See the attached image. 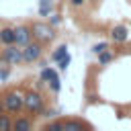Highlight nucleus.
<instances>
[{
  "label": "nucleus",
  "instance_id": "9b49d317",
  "mask_svg": "<svg viewBox=\"0 0 131 131\" xmlns=\"http://www.w3.org/2000/svg\"><path fill=\"white\" fill-rule=\"evenodd\" d=\"M0 43H2V45L14 43V29H12V27H2V29H0Z\"/></svg>",
  "mask_w": 131,
  "mask_h": 131
},
{
  "label": "nucleus",
  "instance_id": "39448f33",
  "mask_svg": "<svg viewBox=\"0 0 131 131\" xmlns=\"http://www.w3.org/2000/svg\"><path fill=\"white\" fill-rule=\"evenodd\" d=\"M2 57L8 61V66H20V63H25V61H23V47L16 45V43L4 45V49H2Z\"/></svg>",
  "mask_w": 131,
  "mask_h": 131
},
{
  "label": "nucleus",
  "instance_id": "6ab92c4d",
  "mask_svg": "<svg viewBox=\"0 0 131 131\" xmlns=\"http://www.w3.org/2000/svg\"><path fill=\"white\" fill-rule=\"evenodd\" d=\"M68 4H70L72 8H82V6L86 4V0H68Z\"/></svg>",
  "mask_w": 131,
  "mask_h": 131
},
{
  "label": "nucleus",
  "instance_id": "20e7f679",
  "mask_svg": "<svg viewBox=\"0 0 131 131\" xmlns=\"http://www.w3.org/2000/svg\"><path fill=\"white\" fill-rule=\"evenodd\" d=\"M43 55V43L41 41H29L27 45H23V61L25 63H33V61H39Z\"/></svg>",
  "mask_w": 131,
  "mask_h": 131
},
{
  "label": "nucleus",
  "instance_id": "9d476101",
  "mask_svg": "<svg viewBox=\"0 0 131 131\" xmlns=\"http://www.w3.org/2000/svg\"><path fill=\"white\" fill-rule=\"evenodd\" d=\"M82 129H92V125H88L86 121H80V119H66L63 121V131H82Z\"/></svg>",
  "mask_w": 131,
  "mask_h": 131
},
{
  "label": "nucleus",
  "instance_id": "0eeeda50",
  "mask_svg": "<svg viewBox=\"0 0 131 131\" xmlns=\"http://www.w3.org/2000/svg\"><path fill=\"white\" fill-rule=\"evenodd\" d=\"M33 39V33H31V27L29 25H18V27H14V43L16 45H27L29 41Z\"/></svg>",
  "mask_w": 131,
  "mask_h": 131
},
{
  "label": "nucleus",
  "instance_id": "412c9836",
  "mask_svg": "<svg viewBox=\"0 0 131 131\" xmlns=\"http://www.w3.org/2000/svg\"><path fill=\"white\" fill-rule=\"evenodd\" d=\"M2 108H4V104H2V100H0V113H2Z\"/></svg>",
  "mask_w": 131,
  "mask_h": 131
},
{
  "label": "nucleus",
  "instance_id": "6e6552de",
  "mask_svg": "<svg viewBox=\"0 0 131 131\" xmlns=\"http://www.w3.org/2000/svg\"><path fill=\"white\" fill-rule=\"evenodd\" d=\"M129 29L125 27V25H117V27H113L111 29V39L115 41V43H125L127 39H129Z\"/></svg>",
  "mask_w": 131,
  "mask_h": 131
},
{
  "label": "nucleus",
  "instance_id": "4468645a",
  "mask_svg": "<svg viewBox=\"0 0 131 131\" xmlns=\"http://www.w3.org/2000/svg\"><path fill=\"white\" fill-rule=\"evenodd\" d=\"M68 55V45H59V47H55V51L51 53V61H59L61 57H66Z\"/></svg>",
  "mask_w": 131,
  "mask_h": 131
},
{
  "label": "nucleus",
  "instance_id": "423d86ee",
  "mask_svg": "<svg viewBox=\"0 0 131 131\" xmlns=\"http://www.w3.org/2000/svg\"><path fill=\"white\" fill-rule=\"evenodd\" d=\"M41 80H43V82H47V84H49V88H51L53 92H59V90H61V80L57 78L55 70H51V68H47V66L41 70Z\"/></svg>",
  "mask_w": 131,
  "mask_h": 131
},
{
  "label": "nucleus",
  "instance_id": "aec40b11",
  "mask_svg": "<svg viewBox=\"0 0 131 131\" xmlns=\"http://www.w3.org/2000/svg\"><path fill=\"white\" fill-rule=\"evenodd\" d=\"M49 23H51L53 27L59 25V23H61V14H51V20H49Z\"/></svg>",
  "mask_w": 131,
  "mask_h": 131
},
{
  "label": "nucleus",
  "instance_id": "7ed1b4c3",
  "mask_svg": "<svg viewBox=\"0 0 131 131\" xmlns=\"http://www.w3.org/2000/svg\"><path fill=\"white\" fill-rule=\"evenodd\" d=\"M23 96H25V111H27V113L35 115V113H41V111H43L45 98H43V94H41L39 90H29V92L23 94Z\"/></svg>",
  "mask_w": 131,
  "mask_h": 131
},
{
  "label": "nucleus",
  "instance_id": "f3484780",
  "mask_svg": "<svg viewBox=\"0 0 131 131\" xmlns=\"http://www.w3.org/2000/svg\"><path fill=\"white\" fill-rule=\"evenodd\" d=\"M104 49H108V43H104V41L92 45V51H94V53H100V51H104Z\"/></svg>",
  "mask_w": 131,
  "mask_h": 131
},
{
  "label": "nucleus",
  "instance_id": "1a4fd4ad",
  "mask_svg": "<svg viewBox=\"0 0 131 131\" xmlns=\"http://www.w3.org/2000/svg\"><path fill=\"white\" fill-rule=\"evenodd\" d=\"M33 127H35V123L27 115H16V119L12 121V129H16V131H29Z\"/></svg>",
  "mask_w": 131,
  "mask_h": 131
},
{
  "label": "nucleus",
  "instance_id": "a211bd4d",
  "mask_svg": "<svg viewBox=\"0 0 131 131\" xmlns=\"http://www.w3.org/2000/svg\"><path fill=\"white\" fill-rule=\"evenodd\" d=\"M57 66H59V70H61V72H66V70H68V66H70V53H68L66 57H61V59L57 61Z\"/></svg>",
  "mask_w": 131,
  "mask_h": 131
},
{
  "label": "nucleus",
  "instance_id": "f03ea898",
  "mask_svg": "<svg viewBox=\"0 0 131 131\" xmlns=\"http://www.w3.org/2000/svg\"><path fill=\"white\" fill-rule=\"evenodd\" d=\"M31 33H33V39L41 41V43H49L55 39V29L51 23H43V20H37L31 25Z\"/></svg>",
  "mask_w": 131,
  "mask_h": 131
},
{
  "label": "nucleus",
  "instance_id": "2eb2a0df",
  "mask_svg": "<svg viewBox=\"0 0 131 131\" xmlns=\"http://www.w3.org/2000/svg\"><path fill=\"white\" fill-rule=\"evenodd\" d=\"M10 129H12V119H10V115L0 113V131H10Z\"/></svg>",
  "mask_w": 131,
  "mask_h": 131
},
{
  "label": "nucleus",
  "instance_id": "f257e3e1",
  "mask_svg": "<svg viewBox=\"0 0 131 131\" xmlns=\"http://www.w3.org/2000/svg\"><path fill=\"white\" fill-rule=\"evenodd\" d=\"M2 104L8 113L12 115H18L23 108H25V96L18 92V90H6L2 94Z\"/></svg>",
  "mask_w": 131,
  "mask_h": 131
},
{
  "label": "nucleus",
  "instance_id": "dca6fc26",
  "mask_svg": "<svg viewBox=\"0 0 131 131\" xmlns=\"http://www.w3.org/2000/svg\"><path fill=\"white\" fill-rule=\"evenodd\" d=\"M45 131H63V121H47L43 125Z\"/></svg>",
  "mask_w": 131,
  "mask_h": 131
},
{
  "label": "nucleus",
  "instance_id": "f8f14e48",
  "mask_svg": "<svg viewBox=\"0 0 131 131\" xmlns=\"http://www.w3.org/2000/svg\"><path fill=\"white\" fill-rule=\"evenodd\" d=\"M96 57H98V66H108V63L115 59V53H113L111 49H104V51L96 53Z\"/></svg>",
  "mask_w": 131,
  "mask_h": 131
},
{
  "label": "nucleus",
  "instance_id": "ddd939ff",
  "mask_svg": "<svg viewBox=\"0 0 131 131\" xmlns=\"http://www.w3.org/2000/svg\"><path fill=\"white\" fill-rule=\"evenodd\" d=\"M53 10V0H39V14L41 16H49Z\"/></svg>",
  "mask_w": 131,
  "mask_h": 131
}]
</instances>
